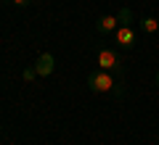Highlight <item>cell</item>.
I'll list each match as a JSON object with an SVG mask.
<instances>
[{
  "mask_svg": "<svg viewBox=\"0 0 159 145\" xmlns=\"http://www.w3.org/2000/svg\"><path fill=\"white\" fill-rule=\"evenodd\" d=\"M114 42H117L119 48H133V45H135V32H133V27L119 24L117 32H114Z\"/></svg>",
  "mask_w": 159,
  "mask_h": 145,
  "instance_id": "obj_3",
  "label": "cell"
},
{
  "mask_svg": "<svg viewBox=\"0 0 159 145\" xmlns=\"http://www.w3.org/2000/svg\"><path fill=\"white\" fill-rule=\"evenodd\" d=\"M117 27H119V16H101L96 21V29L101 34H114V32H117Z\"/></svg>",
  "mask_w": 159,
  "mask_h": 145,
  "instance_id": "obj_5",
  "label": "cell"
},
{
  "mask_svg": "<svg viewBox=\"0 0 159 145\" xmlns=\"http://www.w3.org/2000/svg\"><path fill=\"white\" fill-rule=\"evenodd\" d=\"M157 87H159V71H157Z\"/></svg>",
  "mask_w": 159,
  "mask_h": 145,
  "instance_id": "obj_10",
  "label": "cell"
},
{
  "mask_svg": "<svg viewBox=\"0 0 159 145\" xmlns=\"http://www.w3.org/2000/svg\"><path fill=\"white\" fill-rule=\"evenodd\" d=\"M13 6H29V3H32V0H11Z\"/></svg>",
  "mask_w": 159,
  "mask_h": 145,
  "instance_id": "obj_9",
  "label": "cell"
},
{
  "mask_svg": "<svg viewBox=\"0 0 159 145\" xmlns=\"http://www.w3.org/2000/svg\"><path fill=\"white\" fill-rule=\"evenodd\" d=\"M88 87H90V92H109V90L117 87V82L111 79V74L109 71H93L90 77H88Z\"/></svg>",
  "mask_w": 159,
  "mask_h": 145,
  "instance_id": "obj_1",
  "label": "cell"
},
{
  "mask_svg": "<svg viewBox=\"0 0 159 145\" xmlns=\"http://www.w3.org/2000/svg\"><path fill=\"white\" fill-rule=\"evenodd\" d=\"M34 69H37L40 77H48V74H53V69H56V58H53L51 53H40L37 61H34Z\"/></svg>",
  "mask_w": 159,
  "mask_h": 145,
  "instance_id": "obj_4",
  "label": "cell"
},
{
  "mask_svg": "<svg viewBox=\"0 0 159 145\" xmlns=\"http://www.w3.org/2000/svg\"><path fill=\"white\" fill-rule=\"evenodd\" d=\"M141 29H143V32H148V34L157 32V29H159V19H151V16L141 19Z\"/></svg>",
  "mask_w": 159,
  "mask_h": 145,
  "instance_id": "obj_6",
  "label": "cell"
},
{
  "mask_svg": "<svg viewBox=\"0 0 159 145\" xmlns=\"http://www.w3.org/2000/svg\"><path fill=\"white\" fill-rule=\"evenodd\" d=\"M96 63L103 69V71H119V69H122V58H119V53L109 50V48L98 50V56H96Z\"/></svg>",
  "mask_w": 159,
  "mask_h": 145,
  "instance_id": "obj_2",
  "label": "cell"
},
{
  "mask_svg": "<svg viewBox=\"0 0 159 145\" xmlns=\"http://www.w3.org/2000/svg\"><path fill=\"white\" fill-rule=\"evenodd\" d=\"M21 77H24V82H32V79H34V77H40V74H37V69H34V66H29V69H24Z\"/></svg>",
  "mask_w": 159,
  "mask_h": 145,
  "instance_id": "obj_8",
  "label": "cell"
},
{
  "mask_svg": "<svg viewBox=\"0 0 159 145\" xmlns=\"http://www.w3.org/2000/svg\"><path fill=\"white\" fill-rule=\"evenodd\" d=\"M117 16H119V24H127V27H130V21H133V11L130 8H122Z\"/></svg>",
  "mask_w": 159,
  "mask_h": 145,
  "instance_id": "obj_7",
  "label": "cell"
}]
</instances>
